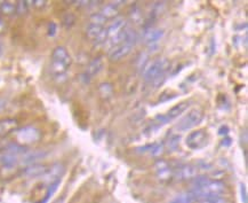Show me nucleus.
<instances>
[{
	"instance_id": "30",
	"label": "nucleus",
	"mask_w": 248,
	"mask_h": 203,
	"mask_svg": "<svg viewBox=\"0 0 248 203\" xmlns=\"http://www.w3.org/2000/svg\"><path fill=\"white\" fill-rule=\"evenodd\" d=\"M0 15H1V13H0Z\"/></svg>"
},
{
	"instance_id": "10",
	"label": "nucleus",
	"mask_w": 248,
	"mask_h": 203,
	"mask_svg": "<svg viewBox=\"0 0 248 203\" xmlns=\"http://www.w3.org/2000/svg\"><path fill=\"white\" fill-rule=\"evenodd\" d=\"M127 27V22L125 18L122 17H117L112 20V22L108 25V27L104 28V31H106V36H107V42L111 38L116 37L120 31H123L125 28ZM106 42V43H107Z\"/></svg>"
},
{
	"instance_id": "21",
	"label": "nucleus",
	"mask_w": 248,
	"mask_h": 203,
	"mask_svg": "<svg viewBox=\"0 0 248 203\" xmlns=\"http://www.w3.org/2000/svg\"><path fill=\"white\" fill-rule=\"evenodd\" d=\"M193 203H229L223 196H203L196 200Z\"/></svg>"
},
{
	"instance_id": "15",
	"label": "nucleus",
	"mask_w": 248,
	"mask_h": 203,
	"mask_svg": "<svg viewBox=\"0 0 248 203\" xmlns=\"http://www.w3.org/2000/svg\"><path fill=\"white\" fill-rule=\"evenodd\" d=\"M164 34L165 31L163 29H149L143 36V40L147 45L152 46L155 43H158L164 37Z\"/></svg>"
},
{
	"instance_id": "28",
	"label": "nucleus",
	"mask_w": 248,
	"mask_h": 203,
	"mask_svg": "<svg viewBox=\"0 0 248 203\" xmlns=\"http://www.w3.org/2000/svg\"><path fill=\"white\" fill-rule=\"evenodd\" d=\"M5 30H6V23L1 20V18H0V34L4 33Z\"/></svg>"
},
{
	"instance_id": "6",
	"label": "nucleus",
	"mask_w": 248,
	"mask_h": 203,
	"mask_svg": "<svg viewBox=\"0 0 248 203\" xmlns=\"http://www.w3.org/2000/svg\"><path fill=\"white\" fill-rule=\"evenodd\" d=\"M199 169L197 166L192 164H183L174 168V179L180 180V182H186V180L195 179L198 177Z\"/></svg>"
},
{
	"instance_id": "20",
	"label": "nucleus",
	"mask_w": 248,
	"mask_h": 203,
	"mask_svg": "<svg viewBox=\"0 0 248 203\" xmlns=\"http://www.w3.org/2000/svg\"><path fill=\"white\" fill-rule=\"evenodd\" d=\"M0 13L5 15H13L16 13V2L1 1L0 2Z\"/></svg>"
},
{
	"instance_id": "23",
	"label": "nucleus",
	"mask_w": 248,
	"mask_h": 203,
	"mask_svg": "<svg viewBox=\"0 0 248 203\" xmlns=\"http://www.w3.org/2000/svg\"><path fill=\"white\" fill-rule=\"evenodd\" d=\"M60 183H61V180H56V182L49 184L48 191H47L46 196H45V198H44V200H43V201H41V203H46L47 201H48V200L50 199V196H52L54 194V192H55L56 189H57V187H59Z\"/></svg>"
},
{
	"instance_id": "25",
	"label": "nucleus",
	"mask_w": 248,
	"mask_h": 203,
	"mask_svg": "<svg viewBox=\"0 0 248 203\" xmlns=\"http://www.w3.org/2000/svg\"><path fill=\"white\" fill-rule=\"evenodd\" d=\"M180 144V135H171L170 138V140H168V148L171 151H175L177 148V146Z\"/></svg>"
},
{
	"instance_id": "8",
	"label": "nucleus",
	"mask_w": 248,
	"mask_h": 203,
	"mask_svg": "<svg viewBox=\"0 0 248 203\" xmlns=\"http://www.w3.org/2000/svg\"><path fill=\"white\" fill-rule=\"evenodd\" d=\"M155 167L157 171V178L161 183H168L174 179V168H171L167 161H158Z\"/></svg>"
},
{
	"instance_id": "9",
	"label": "nucleus",
	"mask_w": 248,
	"mask_h": 203,
	"mask_svg": "<svg viewBox=\"0 0 248 203\" xmlns=\"http://www.w3.org/2000/svg\"><path fill=\"white\" fill-rule=\"evenodd\" d=\"M104 67V59L103 56H97V58H94L92 61L88 63L87 67H86V70L84 72V78H86V81H91L92 78L95 77L100 74L102 69Z\"/></svg>"
},
{
	"instance_id": "3",
	"label": "nucleus",
	"mask_w": 248,
	"mask_h": 203,
	"mask_svg": "<svg viewBox=\"0 0 248 203\" xmlns=\"http://www.w3.org/2000/svg\"><path fill=\"white\" fill-rule=\"evenodd\" d=\"M41 139V133L37 128L32 125H27L18 128L15 131V142L22 147L27 148L29 146L34 145Z\"/></svg>"
},
{
	"instance_id": "26",
	"label": "nucleus",
	"mask_w": 248,
	"mask_h": 203,
	"mask_svg": "<svg viewBox=\"0 0 248 203\" xmlns=\"http://www.w3.org/2000/svg\"><path fill=\"white\" fill-rule=\"evenodd\" d=\"M28 2H29V6H31V7H34L37 9H41L46 6V1H44V0H33V1H28Z\"/></svg>"
},
{
	"instance_id": "7",
	"label": "nucleus",
	"mask_w": 248,
	"mask_h": 203,
	"mask_svg": "<svg viewBox=\"0 0 248 203\" xmlns=\"http://www.w3.org/2000/svg\"><path fill=\"white\" fill-rule=\"evenodd\" d=\"M133 47L134 46H133L132 44L126 43V42L123 44H119V45L110 49L109 54H108V58H109L110 61H112V62L120 61V60L126 58V56L128 55L130 52H132Z\"/></svg>"
},
{
	"instance_id": "27",
	"label": "nucleus",
	"mask_w": 248,
	"mask_h": 203,
	"mask_svg": "<svg viewBox=\"0 0 248 203\" xmlns=\"http://www.w3.org/2000/svg\"><path fill=\"white\" fill-rule=\"evenodd\" d=\"M239 191H240V198L243 203H248V199H247V192H246V186L244 184H240L239 186Z\"/></svg>"
},
{
	"instance_id": "19",
	"label": "nucleus",
	"mask_w": 248,
	"mask_h": 203,
	"mask_svg": "<svg viewBox=\"0 0 248 203\" xmlns=\"http://www.w3.org/2000/svg\"><path fill=\"white\" fill-rule=\"evenodd\" d=\"M0 162L6 168H13L17 163H20V156L13 154H2V156L0 157Z\"/></svg>"
},
{
	"instance_id": "1",
	"label": "nucleus",
	"mask_w": 248,
	"mask_h": 203,
	"mask_svg": "<svg viewBox=\"0 0 248 203\" xmlns=\"http://www.w3.org/2000/svg\"><path fill=\"white\" fill-rule=\"evenodd\" d=\"M71 65L72 58L64 46H57L53 50L52 55H50L49 70L55 81L64 78Z\"/></svg>"
},
{
	"instance_id": "13",
	"label": "nucleus",
	"mask_w": 248,
	"mask_h": 203,
	"mask_svg": "<svg viewBox=\"0 0 248 203\" xmlns=\"http://www.w3.org/2000/svg\"><path fill=\"white\" fill-rule=\"evenodd\" d=\"M64 173V167L61 163H56L52 167H48V170L45 173V176L43 177L44 180L48 184H52L56 180H61V177Z\"/></svg>"
},
{
	"instance_id": "2",
	"label": "nucleus",
	"mask_w": 248,
	"mask_h": 203,
	"mask_svg": "<svg viewBox=\"0 0 248 203\" xmlns=\"http://www.w3.org/2000/svg\"><path fill=\"white\" fill-rule=\"evenodd\" d=\"M170 61L165 58H160L152 61L143 72V78L147 83L154 84L155 87L165 81L167 71L170 70Z\"/></svg>"
},
{
	"instance_id": "17",
	"label": "nucleus",
	"mask_w": 248,
	"mask_h": 203,
	"mask_svg": "<svg viewBox=\"0 0 248 203\" xmlns=\"http://www.w3.org/2000/svg\"><path fill=\"white\" fill-rule=\"evenodd\" d=\"M189 106H190V102H187V101H182V102H179L177 104H175V106L171 107L170 109L168 110L166 115L170 120L177 118V117L181 116L184 112H186L187 108H189Z\"/></svg>"
},
{
	"instance_id": "5",
	"label": "nucleus",
	"mask_w": 248,
	"mask_h": 203,
	"mask_svg": "<svg viewBox=\"0 0 248 203\" xmlns=\"http://www.w3.org/2000/svg\"><path fill=\"white\" fill-rule=\"evenodd\" d=\"M208 133L205 130H196V131H192L187 135L186 138V145L192 151L202 150L208 144Z\"/></svg>"
},
{
	"instance_id": "22",
	"label": "nucleus",
	"mask_w": 248,
	"mask_h": 203,
	"mask_svg": "<svg viewBox=\"0 0 248 203\" xmlns=\"http://www.w3.org/2000/svg\"><path fill=\"white\" fill-rule=\"evenodd\" d=\"M195 202V198L191 193H183L179 196H176L174 200H171L170 203H193Z\"/></svg>"
},
{
	"instance_id": "16",
	"label": "nucleus",
	"mask_w": 248,
	"mask_h": 203,
	"mask_svg": "<svg viewBox=\"0 0 248 203\" xmlns=\"http://www.w3.org/2000/svg\"><path fill=\"white\" fill-rule=\"evenodd\" d=\"M118 4H108L102 8V11H100V13L102 14V17L106 18L107 21L109 20H114V18L118 17L119 15V8H118Z\"/></svg>"
},
{
	"instance_id": "29",
	"label": "nucleus",
	"mask_w": 248,
	"mask_h": 203,
	"mask_svg": "<svg viewBox=\"0 0 248 203\" xmlns=\"http://www.w3.org/2000/svg\"><path fill=\"white\" fill-rule=\"evenodd\" d=\"M64 200H65V196L62 195V196H60V198H57L53 203H64Z\"/></svg>"
},
{
	"instance_id": "12",
	"label": "nucleus",
	"mask_w": 248,
	"mask_h": 203,
	"mask_svg": "<svg viewBox=\"0 0 248 203\" xmlns=\"http://www.w3.org/2000/svg\"><path fill=\"white\" fill-rule=\"evenodd\" d=\"M18 129V120L15 118L0 119V139H5L7 135L14 133Z\"/></svg>"
},
{
	"instance_id": "4",
	"label": "nucleus",
	"mask_w": 248,
	"mask_h": 203,
	"mask_svg": "<svg viewBox=\"0 0 248 203\" xmlns=\"http://www.w3.org/2000/svg\"><path fill=\"white\" fill-rule=\"evenodd\" d=\"M203 118V113L200 109H191L186 115H184L182 118H181L177 124L175 125V129L177 131L184 132L187 131V130L195 128L202 122Z\"/></svg>"
},
{
	"instance_id": "14",
	"label": "nucleus",
	"mask_w": 248,
	"mask_h": 203,
	"mask_svg": "<svg viewBox=\"0 0 248 203\" xmlns=\"http://www.w3.org/2000/svg\"><path fill=\"white\" fill-rule=\"evenodd\" d=\"M46 156L45 152H25L20 156V163L23 166H30V164L38 163V161L43 160Z\"/></svg>"
},
{
	"instance_id": "24",
	"label": "nucleus",
	"mask_w": 248,
	"mask_h": 203,
	"mask_svg": "<svg viewBox=\"0 0 248 203\" xmlns=\"http://www.w3.org/2000/svg\"><path fill=\"white\" fill-rule=\"evenodd\" d=\"M30 6L28 1H18L16 2V13L18 15H23L29 11Z\"/></svg>"
},
{
	"instance_id": "11",
	"label": "nucleus",
	"mask_w": 248,
	"mask_h": 203,
	"mask_svg": "<svg viewBox=\"0 0 248 203\" xmlns=\"http://www.w3.org/2000/svg\"><path fill=\"white\" fill-rule=\"evenodd\" d=\"M48 170V167L44 166V164L34 163L27 166L22 170V176L27 177V178H37V177H44Z\"/></svg>"
},
{
	"instance_id": "18",
	"label": "nucleus",
	"mask_w": 248,
	"mask_h": 203,
	"mask_svg": "<svg viewBox=\"0 0 248 203\" xmlns=\"http://www.w3.org/2000/svg\"><path fill=\"white\" fill-rule=\"evenodd\" d=\"M103 30H104L103 25L90 23L87 25V28H86V36L90 38L91 40L95 42V40L101 36L102 33H103Z\"/></svg>"
}]
</instances>
